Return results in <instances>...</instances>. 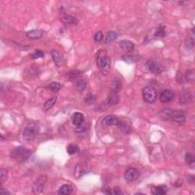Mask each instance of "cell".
<instances>
[{
	"mask_svg": "<svg viewBox=\"0 0 195 195\" xmlns=\"http://www.w3.org/2000/svg\"><path fill=\"white\" fill-rule=\"evenodd\" d=\"M159 117L163 121H173L178 124H184L186 121L185 114L182 110L164 108L159 112Z\"/></svg>",
	"mask_w": 195,
	"mask_h": 195,
	"instance_id": "1",
	"label": "cell"
},
{
	"mask_svg": "<svg viewBox=\"0 0 195 195\" xmlns=\"http://www.w3.org/2000/svg\"><path fill=\"white\" fill-rule=\"evenodd\" d=\"M97 65L103 75H108L110 70V59L105 50H99L97 54Z\"/></svg>",
	"mask_w": 195,
	"mask_h": 195,
	"instance_id": "2",
	"label": "cell"
},
{
	"mask_svg": "<svg viewBox=\"0 0 195 195\" xmlns=\"http://www.w3.org/2000/svg\"><path fill=\"white\" fill-rule=\"evenodd\" d=\"M32 155V151L24 148L22 146L15 148L11 152V157L19 163L26 162Z\"/></svg>",
	"mask_w": 195,
	"mask_h": 195,
	"instance_id": "3",
	"label": "cell"
},
{
	"mask_svg": "<svg viewBox=\"0 0 195 195\" xmlns=\"http://www.w3.org/2000/svg\"><path fill=\"white\" fill-rule=\"evenodd\" d=\"M39 133V126L34 122H31L24 128L23 137L26 141H32Z\"/></svg>",
	"mask_w": 195,
	"mask_h": 195,
	"instance_id": "4",
	"label": "cell"
},
{
	"mask_svg": "<svg viewBox=\"0 0 195 195\" xmlns=\"http://www.w3.org/2000/svg\"><path fill=\"white\" fill-rule=\"evenodd\" d=\"M143 98L145 102L153 104L157 98V91L152 86H146L143 89Z\"/></svg>",
	"mask_w": 195,
	"mask_h": 195,
	"instance_id": "5",
	"label": "cell"
},
{
	"mask_svg": "<svg viewBox=\"0 0 195 195\" xmlns=\"http://www.w3.org/2000/svg\"><path fill=\"white\" fill-rule=\"evenodd\" d=\"M47 182L46 175H41L34 181L32 184V191L35 194H39L44 191V186Z\"/></svg>",
	"mask_w": 195,
	"mask_h": 195,
	"instance_id": "6",
	"label": "cell"
},
{
	"mask_svg": "<svg viewBox=\"0 0 195 195\" xmlns=\"http://www.w3.org/2000/svg\"><path fill=\"white\" fill-rule=\"evenodd\" d=\"M146 67L150 73L154 74H160L164 71V67L162 65L153 59H148L146 63Z\"/></svg>",
	"mask_w": 195,
	"mask_h": 195,
	"instance_id": "7",
	"label": "cell"
},
{
	"mask_svg": "<svg viewBox=\"0 0 195 195\" xmlns=\"http://www.w3.org/2000/svg\"><path fill=\"white\" fill-rule=\"evenodd\" d=\"M89 171V168L85 162H80L76 164L74 169V176L75 178H80Z\"/></svg>",
	"mask_w": 195,
	"mask_h": 195,
	"instance_id": "8",
	"label": "cell"
},
{
	"mask_svg": "<svg viewBox=\"0 0 195 195\" xmlns=\"http://www.w3.org/2000/svg\"><path fill=\"white\" fill-rule=\"evenodd\" d=\"M139 175H140V173L136 168H129L124 172V177L126 182H132L139 178Z\"/></svg>",
	"mask_w": 195,
	"mask_h": 195,
	"instance_id": "9",
	"label": "cell"
},
{
	"mask_svg": "<svg viewBox=\"0 0 195 195\" xmlns=\"http://www.w3.org/2000/svg\"><path fill=\"white\" fill-rule=\"evenodd\" d=\"M175 98V92L171 89H165L159 95V100L162 103L170 102Z\"/></svg>",
	"mask_w": 195,
	"mask_h": 195,
	"instance_id": "10",
	"label": "cell"
},
{
	"mask_svg": "<svg viewBox=\"0 0 195 195\" xmlns=\"http://www.w3.org/2000/svg\"><path fill=\"white\" fill-rule=\"evenodd\" d=\"M120 119L115 115H108L103 119L102 124L105 126H117L120 123Z\"/></svg>",
	"mask_w": 195,
	"mask_h": 195,
	"instance_id": "11",
	"label": "cell"
},
{
	"mask_svg": "<svg viewBox=\"0 0 195 195\" xmlns=\"http://www.w3.org/2000/svg\"><path fill=\"white\" fill-rule=\"evenodd\" d=\"M121 48L122 49L123 51L126 53H131L134 50V44L131 40H123L119 43Z\"/></svg>",
	"mask_w": 195,
	"mask_h": 195,
	"instance_id": "12",
	"label": "cell"
},
{
	"mask_svg": "<svg viewBox=\"0 0 195 195\" xmlns=\"http://www.w3.org/2000/svg\"><path fill=\"white\" fill-rule=\"evenodd\" d=\"M44 34V31L43 30H39V29H33L30 30V31L26 32V36L28 38L33 40H37L40 39Z\"/></svg>",
	"mask_w": 195,
	"mask_h": 195,
	"instance_id": "13",
	"label": "cell"
},
{
	"mask_svg": "<svg viewBox=\"0 0 195 195\" xmlns=\"http://www.w3.org/2000/svg\"><path fill=\"white\" fill-rule=\"evenodd\" d=\"M71 120L73 125L76 126L82 124L85 121V117H84V115L82 113H80V112H75L72 115Z\"/></svg>",
	"mask_w": 195,
	"mask_h": 195,
	"instance_id": "14",
	"label": "cell"
},
{
	"mask_svg": "<svg viewBox=\"0 0 195 195\" xmlns=\"http://www.w3.org/2000/svg\"><path fill=\"white\" fill-rule=\"evenodd\" d=\"M119 101L118 93L110 91L109 95H108V99H107V104L109 106H113V105H117Z\"/></svg>",
	"mask_w": 195,
	"mask_h": 195,
	"instance_id": "15",
	"label": "cell"
},
{
	"mask_svg": "<svg viewBox=\"0 0 195 195\" xmlns=\"http://www.w3.org/2000/svg\"><path fill=\"white\" fill-rule=\"evenodd\" d=\"M60 20L63 23L66 24H78V19L76 18L73 16V15H64L60 18Z\"/></svg>",
	"mask_w": 195,
	"mask_h": 195,
	"instance_id": "16",
	"label": "cell"
},
{
	"mask_svg": "<svg viewBox=\"0 0 195 195\" xmlns=\"http://www.w3.org/2000/svg\"><path fill=\"white\" fill-rule=\"evenodd\" d=\"M168 188L166 185L152 186L151 188V193L155 195H163L166 194Z\"/></svg>",
	"mask_w": 195,
	"mask_h": 195,
	"instance_id": "17",
	"label": "cell"
},
{
	"mask_svg": "<svg viewBox=\"0 0 195 195\" xmlns=\"http://www.w3.org/2000/svg\"><path fill=\"white\" fill-rule=\"evenodd\" d=\"M51 57L56 66H58V67H60L63 65V59L60 54L57 50H54L51 51Z\"/></svg>",
	"mask_w": 195,
	"mask_h": 195,
	"instance_id": "18",
	"label": "cell"
},
{
	"mask_svg": "<svg viewBox=\"0 0 195 195\" xmlns=\"http://www.w3.org/2000/svg\"><path fill=\"white\" fill-rule=\"evenodd\" d=\"M191 98H192V95H191V92L184 91V92L181 93L180 97H179V101H180V103L182 105H186V104L191 101Z\"/></svg>",
	"mask_w": 195,
	"mask_h": 195,
	"instance_id": "19",
	"label": "cell"
},
{
	"mask_svg": "<svg viewBox=\"0 0 195 195\" xmlns=\"http://www.w3.org/2000/svg\"><path fill=\"white\" fill-rule=\"evenodd\" d=\"M73 191V187L69 184H63L59 187L58 191V194L59 195H68L71 194Z\"/></svg>",
	"mask_w": 195,
	"mask_h": 195,
	"instance_id": "20",
	"label": "cell"
},
{
	"mask_svg": "<svg viewBox=\"0 0 195 195\" xmlns=\"http://www.w3.org/2000/svg\"><path fill=\"white\" fill-rule=\"evenodd\" d=\"M118 37V34H117V31H110L107 33L106 38H105V44H110L112 41L116 40Z\"/></svg>",
	"mask_w": 195,
	"mask_h": 195,
	"instance_id": "21",
	"label": "cell"
},
{
	"mask_svg": "<svg viewBox=\"0 0 195 195\" xmlns=\"http://www.w3.org/2000/svg\"><path fill=\"white\" fill-rule=\"evenodd\" d=\"M117 126L119 128V130L121 132L125 133V134H129V133H131V126L128 125L127 124L124 123V121H120V123H119L118 125Z\"/></svg>",
	"mask_w": 195,
	"mask_h": 195,
	"instance_id": "22",
	"label": "cell"
},
{
	"mask_svg": "<svg viewBox=\"0 0 195 195\" xmlns=\"http://www.w3.org/2000/svg\"><path fill=\"white\" fill-rule=\"evenodd\" d=\"M57 97H52L50 99H48L47 101L44 104V109L45 110H50V108H52L55 105L56 102H57Z\"/></svg>",
	"mask_w": 195,
	"mask_h": 195,
	"instance_id": "23",
	"label": "cell"
},
{
	"mask_svg": "<svg viewBox=\"0 0 195 195\" xmlns=\"http://www.w3.org/2000/svg\"><path fill=\"white\" fill-rule=\"evenodd\" d=\"M186 45L187 47H191L192 48L194 45V29L191 30L189 32L188 37L187 38V40H186Z\"/></svg>",
	"mask_w": 195,
	"mask_h": 195,
	"instance_id": "24",
	"label": "cell"
},
{
	"mask_svg": "<svg viewBox=\"0 0 195 195\" xmlns=\"http://www.w3.org/2000/svg\"><path fill=\"white\" fill-rule=\"evenodd\" d=\"M166 27L163 24H160L156 29L155 36L158 37V38H164L166 37Z\"/></svg>",
	"mask_w": 195,
	"mask_h": 195,
	"instance_id": "25",
	"label": "cell"
},
{
	"mask_svg": "<svg viewBox=\"0 0 195 195\" xmlns=\"http://www.w3.org/2000/svg\"><path fill=\"white\" fill-rule=\"evenodd\" d=\"M66 150H67L68 154L74 155V154L77 153L80 151V149H79L78 146L75 145V144H69L67 146V148H66Z\"/></svg>",
	"mask_w": 195,
	"mask_h": 195,
	"instance_id": "26",
	"label": "cell"
},
{
	"mask_svg": "<svg viewBox=\"0 0 195 195\" xmlns=\"http://www.w3.org/2000/svg\"><path fill=\"white\" fill-rule=\"evenodd\" d=\"M75 89H76L78 92H82L86 88V82L85 81L82 80H79L75 83Z\"/></svg>",
	"mask_w": 195,
	"mask_h": 195,
	"instance_id": "27",
	"label": "cell"
},
{
	"mask_svg": "<svg viewBox=\"0 0 195 195\" xmlns=\"http://www.w3.org/2000/svg\"><path fill=\"white\" fill-rule=\"evenodd\" d=\"M185 162L189 166L194 167L195 164V160H194V156L192 154L187 152L185 155Z\"/></svg>",
	"mask_w": 195,
	"mask_h": 195,
	"instance_id": "28",
	"label": "cell"
},
{
	"mask_svg": "<svg viewBox=\"0 0 195 195\" xmlns=\"http://www.w3.org/2000/svg\"><path fill=\"white\" fill-rule=\"evenodd\" d=\"M121 85H122V84H121V81L119 80H116L115 79V80H114L113 83H112L111 91L118 93L119 91H120L121 89Z\"/></svg>",
	"mask_w": 195,
	"mask_h": 195,
	"instance_id": "29",
	"label": "cell"
},
{
	"mask_svg": "<svg viewBox=\"0 0 195 195\" xmlns=\"http://www.w3.org/2000/svg\"><path fill=\"white\" fill-rule=\"evenodd\" d=\"M49 88H50V90L53 91L54 92H57L58 91L60 90V89L62 88V85H61L60 83H59V82H54L49 85Z\"/></svg>",
	"mask_w": 195,
	"mask_h": 195,
	"instance_id": "30",
	"label": "cell"
},
{
	"mask_svg": "<svg viewBox=\"0 0 195 195\" xmlns=\"http://www.w3.org/2000/svg\"><path fill=\"white\" fill-rule=\"evenodd\" d=\"M185 80L187 82H193L194 81V70H188L185 73Z\"/></svg>",
	"mask_w": 195,
	"mask_h": 195,
	"instance_id": "31",
	"label": "cell"
},
{
	"mask_svg": "<svg viewBox=\"0 0 195 195\" xmlns=\"http://www.w3.org/2000/svg\"><path fill=\"white\" fill-rule=\"evenodd\" d=\"M7 179H8V171L6 169H1L0 171V182L3 184L5 182H6Z\"/></svg>",
	"mask_w": 195,
	"mask_h": 195,
	"instance_id": "32",
	"label": "cell"
},
{
	"mask_svg": "<svg viewBox=\"0 0 195 195\" xmlns=\"http://www.w3.org/2000/svg\"><path fill=\"white\" fill-rule=\"evenodd\" d=\"M95 96L93 94H92V93H89V94L85 96V99H84V101H85V103L87 104V105L93 104L95 102Z\"/></svg>",
	"mask_w": 195,
	"mask_h": 195,
	"instance_id": "33",
	"label": "cell"
},
{
	"mask_svg": "<svg viewBox=\"0 0 195 195\" xmlns=\"http://www.w3.org/2000/svg\"><path fill=\"white\" fill-rule=\"evenodd\" d=\"M67 75L69 79H71V80H73V79L74 80V79L78 78L80 75H81V74H80V71H76V70H74V71L69 72V73H67Z\"/></svg>",
	"mask_w": 195,
	"mask_h": 195,
	"instance_id": "34",
	"label": "cell"
},
{
	"mask_svg": "<svg viewBox=\"0 0 195 195\" xmlns=\"http://www.w3.org/2000/svg\"><path fill=\"white\" fill-rule=\"evenodd\" d=\"M44 54L41 50H36L33 54H31V57L32 59H38V58L44 57Z\"/></svg>",
	"mask_w": 195,
	"mask_h": 195,
	"instance_id": "35",
	"label": "cell"
},
{
	"mask_svg": "<svg viewBox=\"0 0 195 195\" xmlns=\"http://www.w3.org/2000/svg\"><path fill=\"white\" fill-rule=\"evenodd\" d=\"M94 40L96 43H101L103 40V34L101 31H98L94 36Z\"/></svg>",
	"mask_w": 195,
	"mask_h": 195,
	"instance_id": "36",
	"label": "cell"
},
{
	"mask_svg": "<svg viewBox=\"0 0 195 195\" xmlns=\"http://www.w3.org/2000/svg\"><path fill=\"white\" fill-rule=\"evenodd\" d=\"M85 130V121H84L82 124H80V125L75 126V132H82V131H84Z\"/></svg>",
	"mask_w": 195,
	"mask_h": 195,
	"instance_id": "37",
	"label": "cell"
},
{
	"mask_svg": "<svg viewBox=\"0 0 195 195\" xmlns=\"http://www.w3.org/2000/svg\"><path fill=\"white\" fill-rule=\"evenodd\" d=\"M124 194V193H123V191H121L120 187H114V188L111 190V194L119 195V194Z\"/></svg>",
	"mask_w": 195,
	"mask_h": 195,
	"instance_id": "38",
	"label": "cell"
},
{
	"mask_svg": "<svg viewBox=\"0 0 195 195\" xmlns=\"http://www.w3.org/2000/svg\"><path fill=\"white\" fill-rule=\"evenodd\" d=\"M122 59L125 61L126 63H133L134 61L133 59V57L131 55H126L125 57H123Z\"/></svg>",
	"mask_w": 195,
	"mask_h": 195,
	"instance_id": "39",
	"label": "cell"
},
{
	"mask_svg": "<svg viewBox=\"0 0 195 195\" xmlns=\"http://www.w3.org/2000/svg\"><path fill=\"white\" fill-rule=\"evenodd\" d=\"M111 190L112 189L110 188V187H103L102 192L105 194H111Z\"/></svg>",
	"mask_w": 195,
	"mask_h": 195,
	"instance_id": "40",
	"label": "cell"
},
{
	"mask_svg": "<svg viewBox=\"0 0 195 195\" xmlns=\"http://www.w3.org/2000/svg\"><path fill=\"white\" fill-rule=\"evenodd\" d=\"M0 194H1L2 195H10L11 194V193H10L8 190H6L2 187L1 190H0Z\"/></svg>",
	"mask_w": 195,
	"mask_h": 195,
	"instance_id": "41",
	"label": "cell"
},
{
	"mask_svg": "<svg viewBox=\"0 0 195 195\" xmlns=\"http://www.w3.org/2000/svg\"><path fill=\"white\" fill-rule=\"evenodd\" d=\"M187 181H188L189 182L193 183V182H194V175H188V176H187Z\"/></svg>",
	"mask_w": 195,
	"mask_h": 195,
	"instance_id": "42",
	"label": "cell"
}]
</instances>
